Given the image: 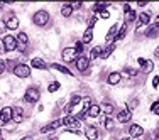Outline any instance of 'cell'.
Returning a JSON list of instances; mask_svg holds the SVG:
<instances>
[{
	"label": "cell",
	"mask_w": 159,
	"mask_h": 140,
	"mask_svg": "<svg viewBox=\"0 0 159 140\" xmlns=\"http://www.w3.org/2000/svg\"><path fill=\"white\" fill-rule=\"evenodd\" d=\"M97 20H98L97 15H92V17H90V20H88V27H90V29H93V25L97 24Z\"/></svg>",
	"instance_id": "36"
},
{
	"label": "cell",
	"mask_w": 159,
	"mask_h": 140,
	"mask_svg": "<svg viewBox=\"0 0 159 140\" xmlns=\"http://www.w3.org/2000/svg\"><path fill=\"white\" fill-rule=\"evenodd\" d=\"M137 63H139V66H144V63H146V59H144V58H139V59H137Z\"/></svg>",
	"instance_id": "46"
},
{
	"label": "cell",
	"mask_w": 159,
	"mask_h": 140,
	"mask_svg": "<svg viewBox=\"0 0 159 140\" xmlns=\"http://www.w3.org/2000/svg\"><path fill=\"white\" fill-rule=\"evenodd\" d=\"M125 34H127V24H122V27L119 29V32H117L115 39H113V44H115V42H120V41L125 37Z\"/></svg>",
	"instance_id": "21"
},
{
	"label": "cell",
	"mask_w": 159,
	"mask_h": 140,
	"mask_svg": "<svg viewBox=\"0 0 159 140\" xmlns=\"http://www.w3.org/2000/svg\"><path fill=\"white\" fill-rule=\"evenodd\" d=\"M85 135L88 140H97L98 138V128L93 127V125H90V127L85 128Z\"/></svg>",
	"instance_id": "13"
},
{
	"label": "cell",
	"mask_w": 159,
	"mask_h": 140,
	"mask_svg": "<svg viewBox=\"0 0 159 140\" xmlns=\"http://www.w3.org/2000/svg\"><path fill=\"white\" fill-rule=\"evenodd\" d=\"M70 5H71V9H81V2H73V3H70Z\"/></svg>",
	"instance_id": "43"
},
{
	"label": "cell",
	"mask_w": 159,
	"mask_h": 140,
	"mask_svg": "<svg viewBox=\"0 0 159 140\" xmlns=\"http://www.w3.org/2000/svg\"><path fill=\"white\" fill-rule=\"evenodd\" d=\"M152 86H154V88H157V86H159V76H156L152 79Z\"/></svg>",
	"instance_id": "44"
},
{
	"label": "cell",
	"mask_w": 159,
	"mask_h": 140,
	"mask_svg": "<svg viewBox=\"0 0 159 140\" xmlns=\"http://www.w3.org/2000/svg\"><path fill=\"white\" fill-rule=\"evenodd\" d=\"M71 112H73V107H71V105L68 103L66 107H64V113H66V115H71Z\"/></svg>",
	"instance_id": "42"
},
{
	"label": "cell",
	"mask_w": 159,
	"mask_h": 140,
	"mask_svg": "<svg viewBox=\"0 0 159 140\" xmlns=\"http://www.w3.org/2000/svg\"><path fill=\"white\" fill-rule=\"evenodd\" d=\"M20 140H32V137H22Z\"/></svg>",
	"instance_id": "50"
},
{
	"label": "cell",
	"mask_w": 159,
	"mask_h": 140,
	"mask_svg": "<svg viewBox=\"0 0 159 140\" xmlns=\"http://www.w3.org/2000/svg\"><path fill=\"white\" fill-rule=\"evenodd\" d=\"M75 49L80 52V56H81V52H83V44H81V41H78L76 42V46H75Z\"/></svg>",
	"instance_id": "40"
},
{
	"label": "cell",
	"mask_w": 159,
	"mask_h": 140,
	"mask_svg": "<svg viewBox=\"0 0 159 140\" xmlns=\"http://www.w3.org/2000/svg\"><path fill=\"white\" fill-rule=\"evenodd\" d=\"M7 63L5 61H3V59H0V74H3V73H5V69H7Z\"/></svg>",
	"instance_id": "37"
},
{
	"label": "cell",
	"mask_w": 159,
	"mask_h": 140,
	"mask_svg": "<svg viewBox=\"0 0 159 140\" xmlns=\"http://www.w3.org/2000/svg\"><path fill=\"white\" fill-rule=\"evenodd\" d=\"M5 52V46H3V41L0 39V54H3Z\"/></svg>",
	"instance_id": "45"
},
{
	"label": "cell",
	"mask_w": 159,
	"mask_h": 140,
	"mask_svg": "<svg viewBox=\"0 0 159 140\" xmlns=\"http://www.w3.org/2000/svg\"><path fill=\"white\" fill-rule=\"evenodd\" d=\"M146 36H147V37H157V36H159V24L151 25V27L146 31Z\"/></svg>",
	"instance_id": "23"
},
{
	"label": "cell",
	"mask_w": 159,
	"mask_h": 140,
	"mask_svg": "<svg viewBox=\"0 0 159 140\" xmlns=\"http://www.w3.org/2000/svg\"><path fill=\"white\" fill-rule=\"evenodd\" d=\"M12 120H14V123L24 122V110H22L20 107H14L12 108Z\"/></svg>",
	"instance_id": "10"
},
{
	"label": "cell",
	"mask_w": 159,
	"mask_h": 140,
	"mask_svg": "<svg viewBox=\"0 0 159 140\" xmlns=\"http://www.w3.org/2000/svg\"><path fill=\"white\" fill-rule=\"evenodd\" d=\"M113 49H115V44H110V46H108L107 49H105V51H102V56L100 58H103V59H107L108 56H112V52H113Z\"/></svg>",
	"instance_id": "27"
},
{
	"label": "cell",
	"mask_w": 159,
	"mask_h": 140,
	"mask_svg": "<svg viewBox=\"0 0 159 140\" xmlns=\"http://www.w3.org/2000/svg\"><path fill=\"white\" fill-rule=\"evenodd\" d=\"M5 31H7V25H5V22H3V19H0V34L5 32Z\"/></svg>",
	"instance_id": "41"
},
{
	"label": "cell",
	"mask_w": 159,
	"mask_h": 140,
	"mask_svg": "<svg viewBox=\"0 0 159 140\" xmlns=\"http://www.w3.org/2000/svg\"><path fill=\"white\" fill-rule=\"evenodd\" d=\"M103 127L107 128V130H112L113 128V120L110 118V116H105L103 118Z\"/></svg>",
	"instance_id": "30"
},
{
	"label": "cell",
	"mask_w": 159,
	"mask_h": 140,
	"mask_svg": "<svg viewBox=\"0 0 159 140\" xmlns=\"http://www.w3.org/2000/svg\"><path fill=\"white\" fill-rule=\"evenodd\" d=\"M16 39H17V49L20 52H24L25 51V46H27V42H29L27 34H25V32H19V36L16 37Z\"/></svg>",
	"instance_id": "9"
},
{
	"label": "cell",
	"mask_w": 159,
	"mask_h": 140,
	"mask_svg": "<svg viewBox=\"0 0 159 140\" xmlns=\"http://www.w3.org/2000/svg\"><path fill=\"white\" fill-rule=\"evenodd\" d=\"M119 29H120V24H113V25H112V29H110V31H108V34H107V42L113 44V39H115Z\"/></svg>",
	"instance_id": "17"
},
{
	"label": "cell",
	"mask_w": 159,
	"mask_h": 140,
	"mask_svg": "<svg viewBox=\"0 0 159 140\" xmlns=\"http://www.w3.org/2000/svg\"><path fill=\"white\" fill-rule=\"evenodd\" d=\"M130 118H132V112L129 108H122L120 112H117V122L127 123V122H130Z\"/></svg>",
	"instance_id": "6"
},
{
	"label": "cell",
	"mask_w": 159,
	"mask_h": 140,
	"mask_svg": "<svg viewBox=\"0 0 159 140\" xmlns=\"http://www.w3.org/2000/svg\"><path fill=\"white\" fill-rule=\"evenodd\" d=\"M100 105H92V107H90V110L88 112H86V116H90V118H97L98 115H100Z\"/></svg>",
	"instance_id": "20"
},
{
	"label": "cell",
	"mask_w": 159,
	"mask_h": 140,
	"mask_svg": "<svg viewBox=\"0 0 159 140\" xmlns=\"http://www.w3.org/2000/svg\"><path fill=\"white\" fill-rule=\"evenodd\" d=\"M92 100H90V98H85V100H83V112L81 113H85V115H86V112H88V110H90V107H92Z\"/></svg>",
	"instance_id": "33"
},
{
	"label": "cell",
	"mask_w": 159,
	"mask_h": 140,
	"mask_svg": "<svg viewBox=\"0 0 159 140\" xmlns=\"http://www.w3.org/2000/svg\"><path fill=\"white\" fill-rule=\"evenodd\" d=\"M10 120H12V108L5 107V108L0 110V127L5 125L7 122H10Z\"/></svg>",
	"instance_id": "7"
},
{
	"label": "cell",
	"mask_w": 159,
	"mask_h": 140,
	"mask_svg": "<svg viewBox=\"0 0 159 140\" xmlns=\"http://www.w3.org/2000/svg\"><path fill=\"white\" fill-rule=\"evenodd\" d=\"M58 90H59V83H51V85L48 86L49 93H54V91H58Z\"/></svg>",
	"instance_id": "35"
},
{
	"label": "cell",
	"mask_w": 159,
	"mask_h": 140,
	"mask_svg": "<svg viewBox=\"0 0 159 140\" xmlns=\"http://www.w3.org/2000/svg\"><path fill=\"white\" fill-rule=\"evenodd\" d=\"M61 125H63V123H61V120H54V122L44 125V127L41 128V133H49V132H52V130H56V128H59Z\"/></svg>",
	"instance_id": "12"
},
{
	"label": "cell",
	"mask_w": 159,
	"mask_h": 140,
	"mask_svg": "<svg viewBox=\"0 0 159 140\" xmlns=\"http://www.w3.org/2000/svg\"><path fill=\"white\" fill-rule=\"evenodd\" d=\"M0 9H3V3L2 2H0Z\"/></svg>",
	"instance_id": "52"
},
{
	"label": "cell",
	"mask_w": 159,
	"mask_h": 140,
	"mask_svg": "<svg viewBox=\"0 0 159 140\" xmlns=\"http://www.w3.org/2000/svg\"><path fill=\"white\" fill-rule=\"evenodd\" d=\"M78 103H81V96H80V94H73V96H71V100H70V105L75 108Z\"/></svg>",
	"instance_id": "32"
},
{
	"label": "cell",
	"mask_w": 159,
	"mask_h": 140,
	"mask_svg": "<svg viewBox=\"0 0 159 140\" xmlns=\"http://www.w3.org/2000/svg\"><path fill=\"white\" fill-rule=\"evenodd\" d=\"M129 133H130V137H137L141 138V135H144V128L141 125H130V128H129Z\"/></svg>",
	"instance_id": "14"
},
{
	"label": "cell",
	"mask_w": 159,
	"mask_h": 140,
	"mask_svg": "<svg viewBox=\"0 0 159 140\" xmlns=\"http://www.w3.org/2000/svg\"><path fill=\"white\" fill-rule=\"evenodd\" d=\"M151 110H152V113H156V115H159V101H156V103L151 107Z\"/></svg>",
	"instance_id": "38"
},
{
	"label": "cell",
	"mask_w": 159,
	"mask_h": 140,
	"mask_svg": "<svg viewBox=\"0 0 159 140\" xmlns=\"http://www.w3.org/2000/svg\"><path fill=\"white\" fill-rule=\"evenodd\" d=\"M100 17H102V19H108V17H110V12H108V9L102 10V12H100Z\"/></svg>",
	"instance_id": "39"
},
{
	"label": "cell",
	"mask_w": 159,
	"mask_h": 140,
	"mask_svg": "<svg viewBox=\"0 0 159 140\" xmlns=\"http://www.w3.org/2000/svg\"><path fill=\"white\" fill-rule=\"evenodd\" d=\"M90 56H92V59L100 58V56H102V47H100V46H95L92 51H90Z\"/></svg>",
	"instance_id": "28"
},
{
	"label": "cell",
	"mask_w": 159,
	"mask_h": 140,
	"mask_svg": "<svg viewBox=\"0 0 159 140\" xmlns=\"http://www.w3.org/2000/svg\"><path fill=\"white\" fill-rule=\"evenodd\" d=\"M151 22V12H141L137 14V24L139 25H147Z\"/></svg>",
	"instance_id": "16"
},
{
	"label": "cell",
	"mask_w": 159,
	"mask_h": 140,
	"mask_svg": "<svg viewBox=\"0 0 159 140\" xmlns=\"http://www.w3.org/2000/svg\"><path fill=\"white\" fill-rule=\"evenodd\" d=\"M39 98H41V91L36 88V86H31V88L25 90V93H24V101L25 103L34 105V103L39 101Z\"/></svg>",
	"instance_id": "1"
},
{
	"label": "cell",
	"mask_w": 159,
	"mask_h": 140,
	"mask_svg": "<svg viewBox=\"0 0 159 140\" xmlns=\"http://www.w3.org/2000/svg\"><path fill=\"white\" fill-rule=\"evenodd\" d=\"M46 140H58L56 137H49V138H46Z\"/></svg>",
	"instance_id": "51"
},
{
	"label": "cell",
	"mask_w": 159,
	"mask_h": 140,
	"mask_svg": "<svg viewBox=\"0 0 159 140\" xmlns=\"http://www.w3.org/2000/svg\"><path fill=\"white\" fill-rule=\"evenodd\" d=\"M124 10H125V12H127V10H130V5H129V3H124Z\"/></svg>",
	"instance_id": "47"
},
{
	"label": "cell",
	"mask_w": 159,
	"mask_h": 140,
	"mask_svg": "<svg viewBox=\"0 0 159 140\" xmlns=\"http://www.w3.org/2000/svg\"><path fill=\"white\" fill-rule=\"evenodd\" d=\"M157 24H159V22H157Z\"/></svg>",
	"instance_id": "56"
},
{
	"label": "cell",
	"mask_w": 159,
	"mask_h": 140,
	"mask_svg": "<svg viewBox=\"0 0 159 140\" xmlns=\"http://www.w3.org/2000/svg\"><path fill=\"white\" fill-rule=\"evenodd\" d=\"M92 39H93V29L86 27V31H85V34H83V37H81V44L85 46V44L92 42Z\"/></svg>",
	"instance_id": "19"
},
{
	"label": "cell",
	"mask_w": 159,
	"mask_h": 140,
	"mask_svg": "<svg viewBox=\"0 0 159 140\" xmlns=\"http://www.w3.org/2000/svg\"><path fill=\"white\" fill-rule=\"evenodd\" d=\"M2 41H3V46H5V52H12L17 49V39L14 36H5Z\"/></svg>",
	"instance_id": "5"
},
{
	"label": "cell",
	"mask_w": 159,
	"mask_h": 140,
	"mask_svg": "<svg viewBox=\"0 0 159 140\" xmlns=\"http://www.w3.org/2000/svg\"><path fill=\"white\" fill-rule=\"evenodd\" d=\"M75 64H76V69L78 71H86L90 66V59L85 58V56H80V58L75 61Z\"/></svg>",
	"instance_id": "11"
},
{
	"label": "cell",
	"mask_w": 159,
	"mask_h": 140,
	"mask_svg": "<svg viewBox=\"0 0 159 140\" xmlns=\"http://www.w3.org/2000/svg\"><path fill=\"white\" fill-rule=\"evenodd\" d=\"M152 69H154V63L152 61H146V63H144V66H142L144 73H151Z\"/></svg>",
	"instance_id": "29"
},
{
	"label": "cell",
	"mask_w": 159,
	"mask_h": 140,
	"mask_svg": "<svg viewBox=\"0 0 159 140\" xmlns=\"http://www.w3.org/2000/svg\"><path fill=\"white\" fill-rule=\"evenodd\" d=\"M137 73H139V71L137 69H132V68H125V71H124V74L129 76V78H135V76H137Z\"/></svg>",
	"instance_id": "34"
},
{
	"label": "cell",
	"mask_w": 159,
	"mask_h": 140,
	"mask_svg": "<svg viewBox=\"0 0 159 140\" xmlns=\"http://www.w3.org/2000/svg\"><path fill=\"white\" fill-rule=\"evenodd\" d=\"M156 140H159V133H157V137H156Z\"/></svg>",
	"instance_id": "53"
},
{
	"label": "cell",
	"mask_w": 159,
	"mask_h": 140,
	"mask_svg": "<svg viewBox=\"0 0 159 140\" xmlns=\"http://www.w3.org/2000/svg\"><path fill=\"white\" fill-rule=\"evenodd\" d=\"M71 14H73V9H71L70 3H64V5H61V15L63 17H71Z\"/></svg>",
	"instance_id": "26"
},
{
	"label": "cell",
	"mask_w": 159,
	"mask_h": 140,
	"mask_svg": "<svg viewBox=\"0 0 159 140\" xmlns=\"http://www.w3.org/2000/svg\"><path fill=\"white\" fill-rule=\"evenodd\" d=\"M51 68H52V69H56V71H59V73H63V74H68V76H71V74H73L66 66H63V64H58V63H52Z\"/></svg>",
	"instance_id": "22"
},
{
	"label": "cell",
	"mask_w": 159,
	"mask_h": 140,
	"mask_svg": "<svg viewBox=\"0 0 159 140\" xmlns=\"http://www.w3.org/2000/svg\"><path fill=\"white\" fill-rule=\"evenodd\" d=\"M154 56H156V58L159 59V47H156V51H154Z\"/></svg>",
	"instance_id": "48"
},
{
	"label": "cell",
	"mask_w": 159,
	"mask_h": 140,
	"mask_svg": "<svg viewBox=\"0 0 159 140\" xmlns=\"http://www.w3.org/2000/svg\"><path fill=\"white\" fill-rule=\"evenodd\" d=\"M157 132H159V125H157Z\"/></svg>",
	"instance_id": "54"
},
{
	"label": "cell",
	"mask_w": 159,
	"mask_h": 140,
	"mask_svg": "<svg viewBox=\"0 0 159 140\" xmlns=\"http://www.w3.org/2000/svg\"><path fill=\"white\" fill-rule=\"evenodd\" d=\"M107 81H108V85L115 86V85H119V83L122 81V74H120V73H117V71H113V73L108 74Z\"/></svg>",
	"instance_id": "15"
},
{
	"label": "cell",
	"mask_w": 159,
	"mask_h": 140,
	"mask_svg": "<svg viewBox=\"0 0 159 140\" xmlns=\"http://www.w3.org/2000/svg\"><path fill=\"white\" fill-rule=\"evenodd\" d=\"M152 140H156V138H152Z\"/></svg>",
	"instance_id": "55"
},
{
	"label": "cell",
	"mask_w": 159,
	"mask_h": 140,
	"mask_svg": "<svg viewBox=\"0 0 159 140\" xmlns=\"http://www.w3.org/2000/svg\"><path fill=\"white\" fill-rule=\"evenodd\" d=\"M100 110H102V112H103V113H107L108 116H110L112 113L115 112V108H113V105H112V103H107V101L100 105Z\"/></svg>",
	"instance_id": "25"
},
{
	"label": "cell",
	"mask_w": 159,
	"mask_h": 140,
	"mask_svg": "<svg viewBox=\"0 0 159 140\" xmlns=\"http://www.w3.org/2000/svg\"><path fill=\"white\" fill-rule=\"evenodd\" d=\"M32 22L37 25V27H44V25H48L49 12L48 10H37V12L34 14V17H32Z\"/></svg>",
	"instance_id": "2"
},
{
	"label": "cell",
	"mask_w": 159,
	"mask_h": 140,
	"mask_svg": "<svg viewBox=\"0 0 159 140\" xmlns=\"http://www.w3.org/2000/svg\"><path fill=\"white\" fill-rule=\"evenodd\" d=\"M125 140H141V138H137V137H129V138H125Z\"/></svg>",
	"instance_id": "49"
},
{
	"label": "cell",
	"mask_w": 159,
	"mask_h": 140,
	"mask_svg": "<svg viewBox=\"0 0 159 140\" xmlns=\"http://www.w3.org/2000/svg\"><path fill=\"white\" fill-rule=\"evenodd\" d=\"M31 68H36V69H48V64L41 58H34L31 61Z\"/></svg>",
	"instance_id": "18"
},
{
	"label": "cell",
	"mask_w": 159,
	"mask_h": 140,
	"mask_svg": "<svg viewBox=\"0 0 159 140\" xmlns=\"http://www.w3.org/2000/svg\"><path fill=\"white\" fill-rule=\"evenodd\" d=\"M3 22H5L7 29H10V31H16V29H19V19L14 15V14H9V15L3 19Z\"/></svg>",
	"instance_id": "8"
},
{
	"label": "cell",
	"mask_w": 159,
	"mask_h": 140,
	"mask_svg": "<svg viewBox=\"0 0 159 140\" xmlns=\"http://www.w3.org/2000/svg\"><path fill=\"white\" fill-rule=\"evenodd\" d=\"M107 7H108L107 3H95V5H93V12H95V14H100L102 10H105Z\"/></svg>",
	"instance_id": "31"
},
{
	"label": "cell",
	"mask_w": 159,
	"mask_h": 140,
	"mask_svg": "<svg viewBox=\"0 0 159 140\" xmlns=\"http://www.w3.org/2000/svg\"><path fill=\"white\" fill-rule=\"evenodd\" d=\"M12 73L17 78H29L31 76V66H27V64H17V66L12 68Z\"/></svg>",
	"instance_id": "4"
},
{
	"label": "cell",
	"mask_w": 159,
	"mask_h": 140,
	"mask_svg": "<svg viewBox=\"0 0 159 140\" xmlns=\"http://www.w3.org/2000/svg\"><path fill=\"white\" fill-rule=\"evenodd\" d=\"M135 19H137V14H135V10H127L125 12V22L124 24H132V22H135Z\"/></svg>",
	"instance_id": "24"
},
{
	"label": "cell",
	"mask_w": 159,
	"mask_h": 140,
	"mask_svg": "<svg viewBox=\"0 0 159 140\" xmlns=\"http://www.w3.org/2000/svg\"><path fill=\"white\" fill-rule=\"evenodd\" d=\"M63 61L64 63H73V61H76V59L80 58V52L76 51L75 47H66V49H63Z\"/></svg>",
	"instance_id": "3"
}]
</instances>
